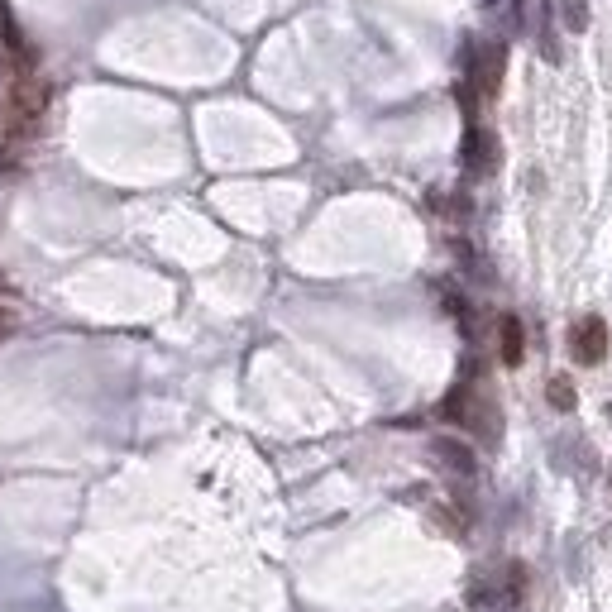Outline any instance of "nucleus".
Here are the masks:
<instances>
[{
	"mask_svg": "<svg viewBox=\"0 0 612 612\" xmlns=\"http://www.w3.org/2000/svg\"><path fill=\"white\" fill-rule=\"evenodd\" d=\"M526 598V565L517 560H507L498 574H474V584H469V603L474 608H488V612H517Z\"/></svg>",
	"mask_w": 612,
	"mask_h": 612,
	"instance_id": "obj_1",
	"label": "nucleus"
},
{
	"mask_svg": "<svg viewBox=\"0 0 612 612\" xmlns=\"http://www.w3.org/2000/svg\"><path fill=\"white\" fill-rule=\"evenodd\" d=\"M569 354L579 359V364H603L608 359V321L603 316H579L574 326H569Z\"/></svg>",
	"mask_w": 612,
	"mask_h": 612,
	"instance_id": "obj_2",
	"label": "nucleus"
},
{
	"mask_svg": "<svg viewBox=\"0 0 612 612\" xmlns=\"http://www.w3.org/2000/svg\"><path fill=\"white\" fill-rule=\"evenodd\" d=\"M431 455H436L450 474H459V479H474V474H479V459H474V450H469V445H459V440H450V436L431 440Z\"/></svg>",
	"mask_w": 612,
	"mask_h": 612,
	"instance_id": "obj_3",
	"label": "nucleus"
},
{
	"mask_svg": "<svg viewBox=\"0 0 612 612\" xmlns=\"http://www.w3.org/2000/svg\"><path fill=\"white\" fill-rule=\"evenodd\" d=\"M498 82H503V44H483L479 53H474V87H479L483 96H493Z\"/></svg>",
	"mask_w": 612,
	"mask_h": 612,
	"instance_id": "obj_4",
	"label": "nucleus"
},
{
	"mask_svg": "<svg viewBox=\"0 0 612 612\" xmlns=\"http://www.w3.org/2000/svg\"><path fill=\"white\" fill-rule=\"evenodd\" d=\"M464 163H469V173H493V163H498V144H493L479 125H469V139H464Z\"/></svg>",
	"mask_w": 612,
	"mask_h": 612,
	"instance_id": "obj_5",
	"label": "nucleus"
},
{
	"mask_svg": "<svg viewBox=\"0 0 612 612\" xmlns=\"http://www.w3.org/2000/svg\"><path fill=\"white\" fill-rule=\"evenodd\" d=\"M503 364L507 369H517V364H522L526 359V330H522V321H517V316H503Z\"/></svg>",
	"mask_w": 612,
	"mask_h": 612,
	"instance_id": "obj_6",
	"label": "nucleus"
},
{
	"mask_svg": "<svg viewBox=\"0 0 612 612\" xmlns=\"http://www.w3.org/2000/svg\"><path fill=\"white\" fill-rule=\"evenodd\" d=\"M546 397H550V407H555V412H574V402H579L569 378H550V383H546Z\"/></svg>",
	"mask_w": 612,
	"mask_h": 612,
	"instance_id": "obj_7",
	"label": "nucleus"
},
{
	"mask_svg": "<svg viewBox=\"0 0 612 612\" xmlns=\"http://www.w3.org/2000/svg\"><path fill=\"white\" fill-rule=\"evenodd\" d=\"M560 15H565V29L584 34L589 29V0H560Z\"/></svg>",
	"mask_w": 612,
	"mask_h": 612,
	"instance_id": "obj_8",
	"label": "nucleus"
},
{
	"mask_svg": "<svg viewBox=\"0 0 612 612\" xmlns=\"http://www.w3.org/2000/svg\"><path fill=\"white\" fill-rule=\"evenodd\" d=\"M550 20H555V5H541V53H546V63H560V48H555V34H550Z\"/></svg>",
	"mask_w": 612,
	"mask_h": 612,
	"instance_id": "obj_9",
	"label": "nucleus"
},
{
	"mask_svg": "<svg viewBox=\"0 0 612 612\" xmlns=\"http://www.w3.org/2000/svg\"><path fill=\"white\" fill-rule=\"evenodd\" d=\"M5 330H10V311L0 306V335H5Z\"/></svg>",
	"mask_w": 612,
	"mask_h": 612,
	"instance_id": "obj_10",
	"label": "nucleus"
},
{
	"mask_svg": "<svg viewBox=\"0 0 612 612\" xmlns=\"http://www.w3.org/2000/svg\"><path fill=\"white\" fill-rule=\"evenodd\" d=\"M608 416H612V407H608Z\"/></svg>",
	"mask_w": 612,
	"mask_h": 612,
	"instance_id": "obj_11",
	"label": "nucleus"
}]
</instances>
